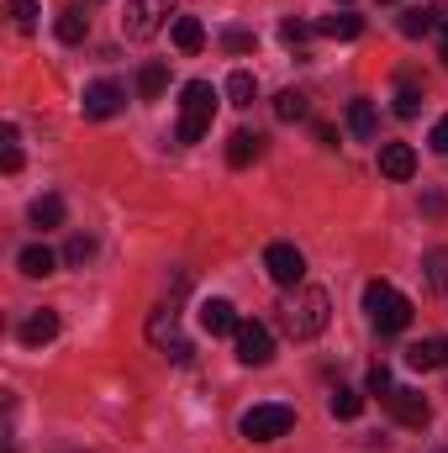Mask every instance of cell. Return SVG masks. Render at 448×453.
I'll list each match as a JSON object with an SVG mask.
<instances>
[{
	"instance_id": "6da1fadb",
	"label": "cell",
	"mask_w": 448,
	"mask_h": 453,
	"mask_svg": "<svg viewBox=\"0 0 448 453\" xmlns=\"http://www.w3.org/2000/svg\"><path fill=\"white\" fill-rule=\"evenodd\" d=\"M328 322H333V301H328V290H317V285H296L290 301L280 306V327H285L296 342L322 338Z\"/></svg>"
},
{
	"instance_id": "7a4b0ae2",
	"label": "cell",
	"mask_w": 448,
	"mask_h": 453,
	"mask_svg": "<svg viewBox=\"0 0 448 453\" xmlns=\"http://www.w3.org/2000/svg\"><path fill=\"white\" fill-rule=\"evenodd\" d=\"M364 317H369V327L375 333H406L412 327V301L390 285V280H369L364 285Z\"/></svg>"
},
{
	"instance_id": "3957f363",
	"label": "cell",
	"mask_w": 448,
	"mask_h": 453,
	"mask_svg": "<svg viewBox=\"0 0 448 453\" xmlns=\"http://www.w3.org/2000/svg\"><path fill=\"white\" fill-rule=\"evenodd\" d=\"M217 101H222V96H217L206 80H190V85L180 90V127H174V137H180V142H201V137L212 132Z\"/></svg>"
},
{
	"instance_id": "277c9868",
	"label": "cell",
	"mask_w": 448,
	"mask_h": 453,
	"mask_svg": "<svg viewBox=\"0 0 448 453\" xmlns=\"http://www.w3.org/2000/svg\"><path fill=\"white\" fill-rule=\"evenodd\" d=\"M148 342H153L158 353H169L174 364H190V358H196V348L180 338V306H174V301H164V306L148 311Z\"/></svg>"
},
{
	"instance_id": "5b68a950",
	"label": "cell",
	"mask_w": 448,
	"mask_h": 453,
	"mask_svg": "<svg viewBox=\"0 0 448 453\" xmlns=\"http://www.w3.org/2000/svg\"><path fill=\"white\" fill-rule=\"evenodd\" d=\"M290 427H296V411L280 406V401H264V406H253V411L243 417V438H253V443H274V438H285Z\"/></svg>"
},
{
	"instance_id": "8992f818",
	"label": "cell",
	"mask_w": 448,
	"mask_h": 453,
	"mask_svg": "<svg viewBox=\"0 0 448 453\" xmlns=\"http://www.w3.org/2000/svg\"><path fill=\"white\" fill-rule=\"evenodd\" d=\"M174 16V0H127V16H121V32L132 42H148L164 21Z\"/></svg>"
},
{
	"instance_id": "52a82bcc",
	"label": "cell",
	"mask_w": 448,
	"mask_h": 453,
	"mask_svg": "<svg viewBox=\"0 0 448 453\" xmlns=\"http://www.w3.org/2000/svg\"><path fill=\"white\" fill-rule=\"evenodd\" d=\"M264 269H269L274 285L296 290V285L306 280V253H301L296 242H269V248H264Z\"/></svg>"
},
{
	"instance_id": "ba28073f",
	"label": "cell",
	"mask_w": 448,
	"mask_h": 453,
	"mask_svg": "<svg viewBox=\"0 0 448 453\" xmlns=\"http://www.w3.org/2000/svg\"><path fill=\"white\" fill-rule=\"evenodd\" d=\"M121 106H127V90H121L116 80H96V85H85V96H80V116H85V121H112Z\"/></svg>"
},
{
	"instance_id": "9c48e42d",
	"label": "cell",
	"mask_w": 448,
	"mask_h": 453,
	"mask_svg": "<svg viewBox=\"0 0 448 453\" xmlns=\"http://www.w3.org/2000/svg\"><path fill=\"white\" fill-rule=\"evenodd\" d=\"M269 358H274V338H269V327H264V322H243V327H237V364L264 369Z\"/></svg>"
},
{
	"instance_id": "30bf717a",
	"label": "cell",
	"mask_w": 448,
	"mask_h": 453,
	"mask_svg": "<svg viewBox=\"0 0 448 453\" xmlns=\"http://www.w3.org/2000/svg\"><path fill=\"white\" fill-rule=\"evenodd\" d=\"M385 406H390V417L401 422V427H428V417H433V406H428V395L422 390H390L385 395Z\"/></svg>"
},
{
	"instance_id": "8fae6325",
	"label": "cell",
	"mask_w": 448,
	"mask_h": 453,
	"mask_svg": "<svg viewBox=\"0 0 448 453\" xmlns=\"http://www.w3.org/2000/svg\"><path fill=\"white\" fill-rule=\"evenodd\" d=\"M380 174L385 180H412L417 174V148L412 142H385L380 148Z\"/></svg>"
},
{
	"instance_id": "7c38bea8",
	"label": "cell",
	"mask_w": 448,
	"mask_h": 453,
	"mask_svg": "<svg viewBox=\"0 0 448 453\" xmlns=\"http://www.w3.org/2000/svg\"><path fill=\"white\" fill-rule=\"evenodd\" d=\"M16 338L27 342V348H48V342L58 338V311H27V322H21V333Z\"/></svg>"
},
{
	"instance_id": "4fadbf2b",
	"label": "cell",
	"mask_w": 448,
	"mask_h": 453,
	"mask_svg": "<svg viewBox=\"0 0 448 453\" xmlns=\"http://www.w3.org/2000/svg\"><path fill=\"white\" fill-rule=\"evenodd\" d=\"M201 327H206L212 338H237L243 317L232 311V301H206V306H201Z\"/></svg>"
},
{
	"instance_id": "5bb4252c",
	"label": "cell",
	"mask_w": 448,
	"mask_h": 453,
	"mask_svg": "<svg viewBox=\"0 0 448 453\" xmlns=\"http://www.w3.org/2000/svg\"><path fill=\"white\" fill-rule=\"evenodd\" d=\"M16 269H21L27 280H42V274H53V269H58V253H53V248H42V242H32V248H21V253H16Z\"/></svg>"
},
{
	"instance_id": "9a60e30c",
	"label": "cell",
	"mask_w": 448,
	"mask_h": 453,
	"mask_svg": "<svg viewBox=\"0 0 448 453\" xmlns=\"http://www.w3.org/2000/svg\"><path fill=\"white\" fill-rule=\"evenodd\" d=\"M406 364L412 369H444L448 364V338H422L406 348Z\"/></svg>"
},
{
	"instance_id": "2e32d148",
	"label": "cell",
	"mask_w": 448,
	"mask_h": 453,
	"mask_svg": "<svg viewBox=\"0 0 448 453\" xmlns=\"http://www.w3.org/2000/svg\"><path fill=\"white\" fill-rule=\"evenodd\" d=\"M259 153H264V137H259V132H232V142H227V164H232V169L259 164Z\"/></svg>"
},
{
	"instance_id": "e0dca14e",
	"label": "cell",
	"mask_w": 448,
	"mask_h": 453,
	"mask_svg": "<svg viewBox=\"0 0 448 453\" xmlns=\"http://www.w3.org/2000/svg\"><path fill=\"white\" fill-rule=\"evenodd\" d=\"M169 37H174V48H180V53H201V48H206V27H201L196 16H174Z\"/></svg>"
},
{
	"instance_id": "ac0fdd59",
	"label": "cell",
	"mask_w": 448,
	"mask_h": 453,
	"mask_svg": "<svg viewBox=\"0 0 448 453\" xmlns=\"http://www.w3.org/2000/svg\"><path fill=\"white\" fill-rule=\"evenodd\" d=\"M27 222L37 226V232L64 226V196H37V201H32V211H27Z\"/></svg>"
},
{
	"instance_id": "d6986e66",
	"label": "cell",
	"mask_w": 448,
	"mask_h": 453,
	"mask_svg": "<svg viewBox=\"0 0 448 453\" xmlns=\"http://www.w3.org/2000/svg\"><path fill=\"white\" fill-rule=\"evenodd\" d=\"M348 132H353V137H364V142H369V137L380 132V116H375V101H348Z\"/></svg>"
},
{
	"instance_id": "ffe728a7",
	"label": "cell",
	"mask_w": 448,
	"mask_h": 453,
	"mask_svg": "<svg viewBox=\"0 0 448 453\" xmlns=\"http://www.w3.org/2000/svg\"><path fill=\"white\" fill-rule=\"evenodd\" d=\"M53 32H58V42H85V32H90V16H85L80 5H69V11H58Z\"/></svg>"
},
{
	"instance_id": "44dd1931",
	"label": "cell",
	"mask_w": 448,
	"mask_h": 453,
	"mask_svg": "<svg viewBox=\"0 0 448 453\" xmlns=\"http://www.w3.org/2000/svg\"><path fill=\"white\" fill-rule=\"evenodd\" d=\"M317 32H322V37H343V42H348V37H359V32H364V16L337 11V16H322V21H317Z\"/></svg>"
},
{
	"instance_id": "7402d4cb",
	"label": "cell",
	"mask_w": 448,
	"mask_h": 453,
	"mask_svg": "<svg viewBox=\"0 0 448 453\" xmlns=\"http://www.w3.org/2000/svg\"><path fill=\"white\" fill-rule=\"evenodd\" d=\"M164 85H169V64H143V69H137V96H143V101H158Z\"/></svg>"
},
{
	"instance_id": "603a6c76",
	"label": "cell",
	"mask_w": 448,
	"mask_h": 453,
	"mask_svg": "<svg viewBox=\"0 0 448 453\" xmlns=\"http://www.w3.org/2000/svg\"><path fill=\"white\" fill-rule=\"evenodd\" d=\"M417 111H422V85H417L412 74H401V80H396V116L412 121Z\"/></svg>"
},
{
	"instance_id": "cb8c5ba5",
	"label": "cell",
	"mask_w": 448,
	"mask_h": 453,
	"mask_svg": "<svg viewBox=\"0 0 448 453\" xmlns=\"http://www.w3.org/2000/svg\"><path fill=\"white\" fill-rule=\"evenodd\" d=\"M227 101H232V106H253V101H259V80H253L248 69H232V80H227Z\"/></svg>"
},
{
	"instance_id": "d4e9b609",
	"label": "cell",
	"mask_w": 448,
	"mask_h": 453,
	"mask_svg": "<svg viewBox=\"0 0 448 453\" xmlns=\"http://www.w3.org/2000/svg\"><path fill=\"white\" fill-rule=\"evenodd\" d=\"M328 411H333L337 422H353V417L364 411V395H359V390H348V385H337L333 401H328Z\"/></svg>"
},
{
	"instance_id": "484cf974",
	"label": "cell",
	"mask_w": 448,
	"mask_h": 453,
	"mask_svg": "<svg viewBox=\"0 0 448 453\" xmlns=\"http://www.w3.org/2000/svg\"><path fill=\"white\" fill-rule=\"evenodd\" d=\"M274 116H280V121H306L312 106H306L301 90H280V96H274Z\"/></svg>"
},
{
	"instance_id": "4316f807",
	"label": "cell",
	"mask_w": 448,
	"mask_h": 453,
	"mask_svg": "<svg viewBox=\"0 0 448 453\" xmlns=\"http://www.w3.org/2000/svg\"><path fill=\"white\" fill-rule=\"evenodd\" d=\"M0 169H5V174H16V169H21V137H16V127H5V132H0Z\"/></svg>"
},
{
	"instance_id": "83f0119b",
	"label": "cell",
	"mask_w": 448,
	"mask_h": 453,
	"mask_svg": "<svg viewBox=\"0 0 448 453\" xmlns=\"http://www.w3.org/2000/svg\"><path fill=\"white\" fill-rule=\"evenodd\" d=\"M422 269H428V285H433V290H448V248H433Z\"/></svg>"
},
{
	"instance_id": "f1b7e54d",
	"label": "cell",
	"mask_w": 448,
	"mask_h": 453,
	"mask_svg": "<svg viewBox=\"0 0 448 453\" xmlns=\"http://www.w3.org/2000/svg\"><path fill=\"white\" fill-rule=\"evenodd\" d=\"M5 11H11V27L16 32H32L37 27V0H11Z\"/></svg>"
},
{
	"instance_id": "f546056e",
	"label": "cell",
	"mask_w": 448,
	"mask_h": 453,
	"mask_svg": "<svg viewBox=\"0 0 448 453\" xmlns=\"http://www.w3.org/2000/svg\"><path fill=\"white\" fill-rule=\"evenodd\" d=\"M312 32H317V27H306V21H296V16H285V21H280V37H285L290 48H306V42H312Z\"/></svg>"
},
{
	"instance_id": "4dcf8cb0",
	"label": "cell",
	"mask_w": 448,
	"mask_h": 453,
	"mask_svg": "<svg viewBox=\"0 0 448 453\" xmlns=\"http://www.w3.org/2000/svg\"><path fill=\"white\" fill-rule=\"evenodd\" d=\"M222 48H227V53H253V32H243V27H227V32H222Z\"/></svg>"
},
{
	"instance_id": "1f68e13d",
	"label": "cell",
	"mask_w": 448,
	"mask_h": 453,
	"mask_svg": "<svg viewBox=\"0 0 448 453\" xmlns=\"http://www.w3.org/2000/svg\"><path fill=\"white\" fill-rule=\"evenodd\" d=\"M401 32H406V37H422V32H433V21H428V5H422V11H406V16H401Z\"/></svg>"
},
{
	"instance_id": "d6a6232c",
	"label": "cell",
	"mask_w": 448,
	"mask_h": 453,
	"mask_svg": "<svg viewBox=\"0 0 448 453\" xmlns=\"http://www.w3.org/2000/svg\"><path fill=\"white\" fill-rule=\"evenodd\" d=\"M90 253H96V237H69V248H64L69 264H90Z\"/></svg>"
},
{
	"instance_id": "836d02e7",
	"label": "cell",
	"mask_w": 448,
	"mask_h": 453,
	"mask_svg": "<svg viewBox=\"0 0 448 453\" xmlns=\"http://www.w3.org/2000/svg\"><path fill=\"white\" fill-rule=\"evenodd\" d=\"M390 390H396V385H390V369L375 364V369H369V395H390Z\"/></svg>"
},
{
	"instance_id": "e575fe53",
	"label": "cell",
	"mask_w": 448,
	"mask_h": 453,
	"mask_svg": "<svg viewBox=\"0 0 448 453\" xmlns=\"http://www.w3.org/2000/svg\"><path fill=\"white\" fill-rule=\"evenodd\" d=\"M428 21H433V32H448V0H433L428 5Z\"/></svg>"
},
{
	"instance_id": "d590c367",
	"label": "cell",
	"mask_w": 448,
	"mask_h": 453,
	"mask_svg": "<svg viewBox=\"0 0 448 453\" xmlns=\"http://www.w3.org/2000/svg\"><path fill=\"white\" fill-rule=\"evenodd\" d=\"M428 142H433L438 153H448V116H438V121H433V137H428Z\"/></svg>"
},
{
	"instance_id": "8d00e7d4",
	"label": "cell",
	"mask_w": 448,
	"mask_h": 453,
	"mask_svg": "<svg viewBox=\"0 0 448 453\" xmlns=\"http://www.w3.org/2000/svg\"><path fill=\"white\" fill-rule=\"evenodd\" d=\"M438 58H444V69H448V32H444V42H438Z\"/></svg>"
},
{
	"instance_id": "74e56055",
	"label": "cell",
	"mask_w": 448,
	"mask_h": 453,
	"mask_svg": "<svg viewBox=\"0 0 448 453\" xmlns=\"http://www.w3.org/2000/svg\"><path fill=\"white\" fill-rule=\"evenodd\" d=\"M433 453H448V443H444V449H433Z\"/></svg>"
},
{
	"instance_id": "f35d334b",
	"label": "cell",
	"mask_w": 448,
	"mask_h": 453,
	"mask_svg": "<svg viewBox=\"0 0 448 453\" xmlns=\"http://www.w3.org/2000/svg\"><path fill=\"white\" fill-rule=\"evenodd\" d=\"M69 453H85V449H69Z\"/></svg>"
},
{
	"instance_id": "ab89813d",
	"label": "cell",
	"mask_w": 448,
	"mask_h": 453,
	"mask_svg": "<svg viewBox=\"0 0 448 453\" xmlns=\"http://www.w3.org/2000/svg\"><path fill=\"white\" fill-rule=\"evenodd\" d=\"M337 5H348V0H337Z\"/></svg>"
}]
</instances>
